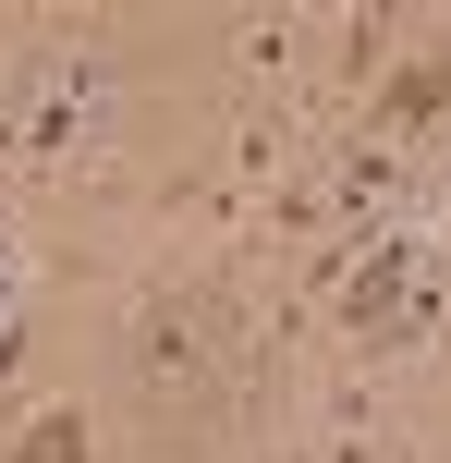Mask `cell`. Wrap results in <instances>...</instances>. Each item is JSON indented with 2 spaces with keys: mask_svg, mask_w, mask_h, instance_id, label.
Instances as JSON below:
<instances>
[{
  "mask_svg": "<svg viewBox=\"0 0 451 463\" xmlns=\"http://www.w3.org/2000/svg\"><path fill=\"white\" fill-rule=\"evenodd\" d=\"M135 366L146 378H195V293H146L135 305Z\"/></svg>",
  "mask_w": 451,
  "mask_h": 463,
  "instance_id": "obj_1",
  "label": "cell"
},
{
  "mask_svg": "<svg viewBox=\"0 0 451 463\" xmlns=\"http://www.w3.org/2000/svg\"><path fill=\"white\" fill-rule=\"evenodd\" d=\"M439 110H451V37H439V49H428L415 73H390V86H379V110H366V122H379V135H428Z\"/></svg>",
  "mask_w": 451,
  "mask_h": 463,
  "instance_id": "obj_2",
  "label": "cell"
},
{
  "mask_svg": "<svg viewBox=\"0 0 451 463\" xmlns=\"http://www.w3.org/2000/svg\"><path fill=\"white\" fill-rule=\"evenodd\" d=\"M0 463H86V415H73V402H49V415L24 427V439L0 451Z\"/></svg>",
  "mask_w": 451,
  "mask_h": 463,
  "instance_id": "obj_3",
  "label": "cell"
}]
</instances>
